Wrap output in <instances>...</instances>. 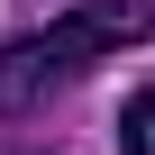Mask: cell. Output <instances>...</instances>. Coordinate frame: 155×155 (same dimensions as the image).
<instances>
[{
    "instance_id": "cell-2",
    "label": "cell",
    "mask_w": 155,
    "mask_h": 155,
    "mask_svg": "<svg viewBox=\"0 0 155 155\" xmlns=\"http://www.w3.org/2000/svg\"><path fill=\"white\" fill-rule=\"evenodd\" d=\"M119 155H155V91L119 101Z\"/></svg>"
},
{
    "instance_id": "cell-1",
    "label": "cell",
    "mask_w": 155,
    "mask_h": 155,
    "mask_svg": "<svg viewBox=\"0 0 155 155\" xmlns=\"http://www.w3.org/2000/svg\"><path fill=\"white\" fill-rule=\"evenodd\" d=\"M128 37H146V0H82V9H64L55 28L9 37L0 46V119L46 110L64 82H82L91 64H110Z\"/></svg>"
}]
</instances>
